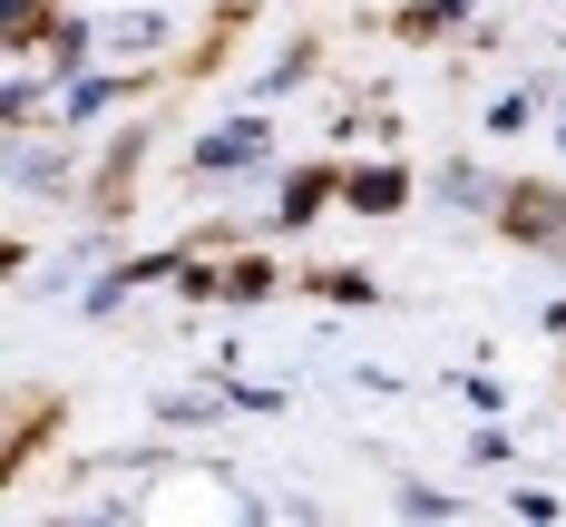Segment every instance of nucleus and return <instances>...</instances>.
Wrapping results in <instances>:
<instances>
[{
	"label": "nucleus",
	"instance_id": "obj_5",
	"mask_svg": "<svg viewBox=\"0 0 566 527\" xmlns=\"http://www.w3.org/2000/svg\"><path fill=\"white\" fill-rule=\"evenodd\" d=\"M323 196H333V176H293V186H283V225H313Z\"/></svg>",
	"mask_w": 566,
	"mask_h": 527
},
{
	"label": "nucleus",
	"instance_id": "obj_1",
	"mask_svg": "<svg viewBox=\"0 0 566 527\" xmlns=\"http://www.w3.org/2000/svg\"><path fill=\"white\" fill-rule=\"evenodd\" d=\"M254 157H264V127H254V117H234V127H216V137L196 147V167H206V176H226V167H254Z\"/></svg>",
	"mask_w": 566,
	"mask_h": 527
},
{
	"label": "nucleus",
	"instance_id": "obj_7",
	"mask_svg": "<svg viewBox=\"0 0 566 527\" xmlns=\"http://www.w3.org/2000/svg\"><path fill=\"white\" fill-rule=\"evenodd\" d=\"M303 293H333V303H371V274H313Z\"/></svg>",
	"mask_w": 566,
	"mask_h": 527
},
{
	"label": "nucleus",
	"instance_id": "obj_6",
	"mask_svg": "<svg viewBox=\"0 0 566 527\" xmlns=\"http://www.w3.org/2000/svg\"><path fill=\"white\" fill-rule=\"evenodd\" d=\"M264 293H274V274H264V264L244 254V264H234V274H226V303H264Z\"/></svg>",
	"mask_w": 566,
	"mask_h": 527
},
{
	"label": "nucleus",
	"instance_id": "obj_4",
	"mask_svg": "<svg viewBox=\"0 0 566 527\" xmlns=\"http://www.w3.org/2000/svg\"><path fill=\"white\" fill-rule=\"evenodd\" d=\"M440 186H450V205H509V186H489L479 167H450Z\"/></svg>",
	"mask_w": 566,
	"mask_h": 527
},
{
	"label": "nucleus",
	"instance_id": "obj_3",
	"mask_svg": "<svg viewBox=\"0 0 566 527\" xmlns=\"http://www.w3.org/2000/svg\"><path fill=\"white\" fill-rule=\"evenodd\" d=\"M400 196H410V176H391V167H381V176H352V205H361V215H391Z\"/></svg>",
	"mask_w": 566,
	"mask_h": 527
},
{
	"label": "nucleus",
	"instance_id": "obj_2",
	"mask_svg": "<svg viewBox=\"0 0 566 527\" xmlns=\"http://www.w3.org/2000/svg\"><path fill=\"white\" fill-rule=\"evenodd\" d=\"M509 234H547V244H566V196H537V186H509Z\"/></svg>",
	"mask_w": 566,
	"mask_h": 527
}]
</instances>
